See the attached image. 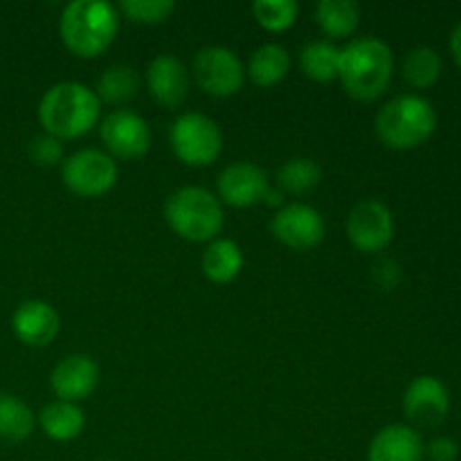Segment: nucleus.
<instances>
[{"instance_id":"obj_1","label":"nucleus","mask_w":461,"mask_h":461,"mask_svg":"<svg viewBox=\"0 0 461 461\" xmlns=\"http://www.w3.org/2000/svg\"><path fill=\"white\" fill-rule=\"evenodd\" d=\"M102 120V102L93 88L79 81H61L45 90L39 104V122L57 140H77Z\"/></svg>"},{"instance_id":"obj_2","label":"nucleus","mask_w":461,"mask_h":461,"mask_svg":"<svg viewBox=\"0 0 461 461\" xmlns=\"http://www.w3.org/2000/svg\"><path fill=\"white\" fill-rule=\"evenodd\" d=\"M394 77V54L381 39L363 36L340 48L338 79L356 102H374L381 97Z\"/></svg>"},{"instance_id":"obj_3","label":"nucleus","mask_w":461,"mask_h":461,"mask_svg":"<svg viewBox=\"0 0 461 461\" xmlns=\"http://www.w3.org/2000/svg\"><path fill=\"white\" fill-rule=\"evenodd\" d=\"M59 32L75 57L97 59L120 32V12L106 0H75L61 12Z\"/></svg>"},{"instance_id":"obj_4","label":"nucleus","mask_w":461,"mask_h":461,"mask_svg":"<svg viewBox=\"0 0 461 461\" xmlns=\"http://www.w3.org/2000/svg\"><path fill=\"white\" fill-rule=\"evenodd\" d=\"M374 129L383 144L408 151L430 140L437 129V113L432 104L419 95H399L378 111Z\"/></svg>"},{"instance_id":"obj_5","label":"nucleus","mask_w":461,"mask_h":461,"mask_svg":"<svg viewBox=\"0 0 461 461\" xmlns=\"http://www.w3.org/2000/svg\"><path fill=\"white\" fill-rule=\"evenodd\" d=\"M165 219L180 239L192 243L214 241L225 223L221 201L205 187H180L165 203Z\"/></svg>"},{"instance_id":"obj_6","label":"nucleus","mask_w":461,"mask_h":461,"mask_svg":"<svg viewBox=\"0 0 461 461\" xmlns=\"http://www.w3.org/2000/svg\"><path fill=\"white\" fill-rule=\"evenodd\" d=\"M174 156L187 167H210L223 151V133L212 117L203 113H183L169 129Z\"/></svg>"},{"instance_id":"obj_7","label":"nucleus","mask_w":461,"mask_h":461,"mask_svg":"<svg viewBox=\"0 0 461 461\" xmlns=\"http://www.w3.org/2000/svg\"><path fill=\"white\" fill-rule=\"evenodd\" d=\"M63 185L72 194L84 198H97L111 192L117 183V162L99 149H81L72 153L61 167Z\"/></svg>"},{"instance_id":"obj_8","label":"nucleus","mask_w":461,"mask_h":461,"mask_svg":"<svg viewBox=\"0 0 461 461\" xmlns=\"http://www.w3.org/2000/svg\"><path fill=\"white\" fill-rule=\"evenodd\" d=\"M194 81L212 97H232L246 84V66L230 48L207 45L194 59Z\"/></svg>"},{"instance_id":"obj_9","label":"nucleus","mask_w":461,"mask_h":461,"mask_svg":"<svg viewBox=\"0 0 461 461\" xmlns=\"http://www.w3.org/2000/svg\"><path fill=\"white\" fill-rule=\"evenodd\" d=\"M99 135L108 156L115 160H140L151 149V129L140 113L117 108L99 122Z\"/></svg>"},{"instance_id":"obj_10","label":"nucleus","mask_w":461,"mask_h":461,"mask_svg":"<svg viewBox=\"0 0 461 461\" xmlns=\"http://www.w3.org/2000/svg\"><path fill=\"white\" fill-rule=\"evenodd\" d=\"M270 232L291 250H313L315 246L324 241L327 223L324 216L315 207L306 203H288L275 212L270 221Z\"/></svg>"},{"instance_id":"obj_11","label":"nucleus","mask_w":461,"mask_h":461,"mask_svg":"<svg viewBox=\"0 0 461 461\" xmlns=\"http://www.w3.org/2000/svg\"><path fill=\"white\" fill-rule=\"evenodd\" d=\"M347 237H349L351 246L360 252H374L385 250L394 239V216L385 203L376 201V198H367L360 201L354 210L349 212L347 219Z\"/></svg>"},{"instance_id":"obj_12","label":"nucleus","mask_w":461,"mask_h":461,"mask_svg":"<svg viewBox=\"0 0 461 461\" xmlns=\"http://www.w3.org/2000/svg\"><path fill=\"white\" fill-rule=\"evenodd\" d=\"M450 410L448 387L435 376H419L403 394V412L414 426L437 428Z\"/></svg>"},{"instance_id":"obj_13","label":"nucleus","mask_w":461,"mask_h":461,"mask_svg":"<svg viewBox=\"0 0 461 461\" xmlns=\"http://www.w3.org/2000/svg\"><path fill=\"white\" fill-rule=\"evenodd\" d=\"M219 196L221 201L232 207H252L264 203L270 180L266 169L257 162L239 160L225 167L219 176Z\"/></svg>"},{"instance_id":"obj_14","label":"nucleus","mask_w":461,"mask_h":461,"mask_svg":"<svg viewBox=\"0 0 461 461\" xmlns=\"http://www.w3.org/2000/svg\"><path fill=\"white\" fill-rule=\"evenodd\" d=\"M99 376H102L99 365L90 356L72 354L59 360L50 376V385L59 401L79 403L93 394L95 387L99 385Z\"/></svg>"},{"instance_id":"obj_15","label":"nucleus","mask_w":461,"mask_h":461,"mask_svg":"<svg viewBox=\"0 0 461 461\" xmlns=\"http://www.w3.org/2000/svg\"><path fill=\"white\" fill-rule=\"evenodd\" d=\"M187 66L174 54H158L147 68V88L156 104L165 108H178L189 95Z\"/></svg>"},{"instance_id":"obj_16","label":"nucleus","mask_w":461,"mask_h":461,"mask_svg":"<svg viewBox=\"0 0 461 461\" xmlns=\"http://www.w3.org/2000/svg\"><path fill=\"white\" fill-rule=\"evenodd\" d=\"M61 329L57 309L45 300H25L12 315V331L23 345L48 347Z\"/></svg>"},{"instance_id":"obj_17","label":"nucleus","mask_w":461,"mask_h":461,"mask_svg":"<svg viewBox=\"0 0 461 461\" xmlns=\"http://www.w3.org/2000/svg\"><path fill=\"white\" fill-rule=\"evenodd\" d=\"M421 435L403 423H392L374 435L367 448V461H423Z\"/></svg>"},{"instance_id":"obj_18","label":"nucleus","mask_w":461,"mask_h":461,"mask_svg":"<svg viewBox=\"0 0 461 461\" xmlns=\"http://www.w3.org/2000/svg\"><path fill=\"white\" fill-rule=\"evenodd\" d=\"M39 426L52 441H72L84 432L86 414L77 403L57 399L41 410Z\"/></svg>"},{"instance_id":"obj_19","label":"nucleus","mask_w":461,"mask_h":461,"mask_svg":"<svg viewBox=\"0 0 461 461\" xmlns=\"http://www.w3.org/2000/svg\"><path fill=\"white\" fill-rule=\"evenodd\" d=\"M291 70L288 50L279 43H264L252 52L246 75L261 88H270L286 79Z\"/></svg>"},{"instance_id":"obj_20","label":"nucleus","mask_w":461,"mask_h":461,"mask_svg":"<svg viewBox=\"0 0 461 461\" xmlns=\"http://www.w3.org/2000/svg\"><path fill=\"white\" fill-rule=\"evenodd\" d=\"M243 270V252L232 239H214L203 252V275L214 284H230Z\"/></svg>"},{"instance_id":"obj_21","label":"nucleus","mask_w":461,"mask_h":461,"mask_svg":"<svg viewBox=\"0 0 461 461\" xmlns=\"http://www.w3.org/2000/svg\"><path fill=\"white\" fill-rule=\"evenodd\" d=\"M315 23L329 39H349L360 25V7L354 0H322L315 5Z\"/></svg>"},{"instance_id":"obj_22","label":"nucleus","mask_w":461,"mask_h":461,"mask_svg":"<svg viewBox=\"0 0 461 461\" xmlns=\"http://www.w3.org/2000/svg\"><path fill=\"white\" fill-rule=\"evenodd\" d=\"M36 417L30 405L23 403L18 396L0 392V441L21 444L30 439L34 432Z\"/></svg>"},{"instance_id":"obj_23","label":"nucleus","mask_w":461,"mask_h":461,"mask_svg":"<svg viewBox=\"0 0 461 461\" xmlns=\"http://www.w3.org/2000/svg\"><path fill=\"white\" fill-rule=\"evenodd\" d=\"M300 66L309 79L318 84H329L338 79V68H340V48L331 41H311L302 48Z\"/></svg>"},{"instance_id":"obj_24","label":"nucleus","mask_w":461,"mask_h":461,"mask_svg":"<svg viewBox=\"0 0 461 461\" xmlns=\"http://www.w3.org/2000/svg\"><path fill=\"white\" fill-rule=\"evenodd\" d=\"M322 183V167L313 158H293L277 171V189L286 194H309Z\"/></svg>"},{"instance_id":"obj_25","label":"nucleus","mask_w":461,"mask_h":461,"mask_svg":"<svg viewBox=\"0 0 461 461\" xmlns=\"http://www.w3.org/2000/svg\"><path fill=\"white\" fill-rule=\"evenodd\" d=\"M140 77L131 66H111L102 72L97 79L95 95L99 102L106 104H126L138 95Z\"/></svg>"},{"instance_id":"obj_26","label":"nucleus","mask_w":461,"mask_h":461,"mask_svg":"<svg viewBox=\"0 0 461 461\" xmlns=\"http://www.w3.org/2000/svg\"><path fill=\"white\" fill-rule=\"evenodd\" d=\"M441 57L437 50L421 45V48L410 50L403 61V77L414 88H430L441 77Z\"/></svg>"},{"instance_id":"obj_27","label":"nucleus","mask_w":461,"mask_h":461,"mask_svg":"<svg viewBox=\"0 0 461 461\" xmlns=\"http://www.w3.org/2000/svg\"><path fill=\"white\" fill-rule=\"evenodd\" d=\"M295 0H257L252 5L255 21L268 32H286L297 21Z\"/></svg>"},{"instance_id":"obj_28","label":"nucleus","mask_w":461,"mask_h":461,"mask_svg":"<svg viewBox=\"0 0 461 461\" xmlns=\"http://www.w3.org/2000/svg\"><path fill=\"white\" fill-rule=\"evenodd\" d=\"M174 0H122L120 12L129 21L142 25H160L174 14Z\"/></svg>"},{"instance_id":"obj_29","label":"nucleus","mask_w":461,"mask_h":461,"mask_svg":"<svg viewBox=\"0 0 461 461\" xmlns=\"http://www.w3.org/2000/svg\"><path fill=\"white\" fill-rule=\"evenodd\" d=\"M27 153H30L32 162H36L39 167H54L63 160V144L61 140L43 133L32 138Z\"/></svg>"},{"instance_id":"obj_30","label":"nucleus","mask_w":461,"mask_h":461,"mask_svg":"<svg viewBox=\"0 0 461 461\" xmlns=\"http://www.w3.org/2000/svg\"><path fill=\"white\" fill-rule=\"evenodd\" d=\"M372 282L376 284L381 291H394L401 282V268L396 261L392 259H378L372 266Z\"/></svg>"},{"instance_id":"obj_31","label":"nucleus","mask_w":461,"mask_h":461,"mask_svg":"<svg viewBox=\"0 0 461 461\" xmlns=\"http://www.w3.org/2000/svg\"><path fill=\"white\" fill-rule=\"evenodd\" d=\"M423 459L428 461H457L459 444L450 437H435L423 450Z\"/></svg>"},{"instance_id":"obj_32","label":"nucleus","mask_w":461,"mask_h":461,"mask_svg":"<svg viewBox=\"0 0 461 461\" xmlns=\"http://www.w3.org/2000/svg\"><path fill=\"white\" fill-rule=\"evenodd\" d=\"M450 52H453L455 61L461 66V23L455 27L453 34H450Z\"/></svg>"},{"instance_id":"obj_33","label":"nucleus","mask_w":461,"mask_h":461,"mask_svg":"<svg viewBox=\"0 0 461 461\" xmlns=\"http://www.w3.org/2000/svg\"><path fill=\"white\" fill-rule=\"evenodd\" d=\"M282 198H284V194L279 192L277 187H273V185H270L268 192H266V196H264V203L266 205H282Z\"/></svg>"},{"instance_id":"obj_34","label":"nucleus","mask_w":461,"mask_h":461,"mask_svg":"<svg viewBox=\"0 0 461 461\" xmlns=\"http://www.w3.org/2000/svg\"><path fill=\"white\" fill-rule=\"evenodd\" d=\"M99 461H113V459H99Z\"/></svg>"}]
</instances>
